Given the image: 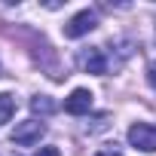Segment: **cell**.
Returning <instances> with one entry per match:
<instances>
[{
	"mask_svg": "<svg viewBox=\"0 0 156 156\" xmlns=\"http://www.w3.org/2000/svg\"><path fill=\"white\" fill-rule=\"evenodd\" d=\"M95 156H122V153H119V150H113V147H104V150H98Z\"/></svg>",
	"mask_w": 156,
	"mask_h": 156,
	"instance_id": "cell-10",
	"label": "cell"
},
{
	"mask_svg": "<svg viewBox=\"0 0 156 156\" xmlns=\"http://www.w3.org/2000/svg\"><path fill=\"white\" fill-rule=\"evenodd\" d=\"M43 132H46V126H43L40 119H25V122H19V126L12 129V144L31 147V144H37V141L43 138Z\"/></svg>",
	"mask_w": 156,
	"mask_h": 156,
	"instance_id": "cell-1",
	"label": "cell"
},
{
	"mask_svg": "<svg viewBox=\"0 0 156 156\" xmlns=\"http://www.w3.org/2000/svg\"><path fill=\"white\" fill-rule=\"evenodd\" d=\"M31 110H34V113H43V116H46V113H55V101H52L49 95H37V98L31 101Z\"/></svg>",
	"mask_w": 156,
	"mask_h": 156,
	"instance_id": "cell-7",
	"label": "cell"
},
{
	"mask_svg": "<svg viewBox=\"0 0 156 156\" xmlns=\"http://www.w3.org/2000/svg\"><path fill=\"white\" fill-rule=\"evenodd\" d=\"M16 113V98L9 92H0V126H6Z\"/></svg>",
	"mask_w": 156,
	"mask_h": 156,
	"instance_id": "cell-6",
	"label": "cell"
},
{
	"mask_svg": "<svg viewBox=\"0 0 156 156\" xmlns=\"http://www.w3.org/2000/svg\"><path fill=\"white\" fill-rule=\"evenodd\" d=\"M80 67H83L86 73H104V70H107V61H104L101 46L83 49V52H80Z\"/></svg>",
	"mask_w": 156,
	"mask_h": 156,
	"instance_id": "cell-5",
	"label": "cell"
},
{
	"mask_svg": "<svg viewBox=\"0 0 156 156\" xmlns=\"http://www.w3.org/2000/svg\"><path fill=\"white\" fill-rule=\"evenodd\" d=\"M37 156H61V153H58V147H40Z\"/></svg>",
	"mask_w": 156,
	"mask_h": 156,
	"instance_id": "cell-9",
	"label": "cell"
},
{
	"mask_svg": "<svg viewBox=\"0 0 156 156\" xmlns=\"http://www.w3.org/2000/svg\"><path fill=\"white\" fill-rule=\"evenodd\" d=\"M129 144L138 147V150H144V153H153V150H156V126H150V122H135V126L129 129Z\"/></svg>",
	"mask_w": 156,
	"mask_h": 156,
	"instance_id": "cell-2",
	"label": "cell"
},
{
	"mask_svg": "<svg viewBox=\"0 0 156 156\" xmlns=\"http://www.w3.org/2000/svg\"><path fill=\"white\" fill-rule=\"evenodd\" d=\"M64 110L70 116H83L92 110V92L89 89H73L67 98H64Z\"/></svg>",
	"mask_w": 156,
	"mask_h": 156,
	"instance_id": "cell-4",
	"label": "cell"
},
{
	"mask_svg": "<svg viewBox=\"0 0 156 156\" xmlns=\"http://www.w3.org/2000/svg\"><path fill=\"white\" fill-rule=\"evenodd\" d=\"M147 80H150V86L156 89V61H150V64H147Z\"/></svg>",
	"mask_w": 156,
	"mask_h": 156,
	"instance_id": "cell-8",
	"label": "cell"
},
{
	"mask_svg": "<svg viewBox=\"0 0 156 156\" xmlns=\"http://www.w3.org/2000/svg\"><path fill=\"white\" fill-rule=\"evenodd\" d=\"M95 28H98V16H95V9H83V12H76V16L64 25V37L76 40V37H83V34L95 31Z\"/></svg>",
	"mask_w": 156,
	"mask_h": 156,
	"instance_id": "cell-3",
	"label": "cell"
}]
</instances>
